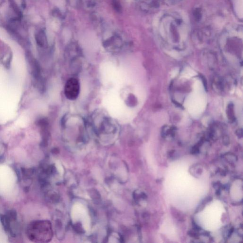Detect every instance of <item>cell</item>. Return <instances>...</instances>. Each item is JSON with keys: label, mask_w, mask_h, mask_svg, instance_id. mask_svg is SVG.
<instances>
[{"label": "cell", "mask_w": 243, "mask_h": 243, "mask_svg": "<svg viewBox=\"0 0 243 243\" xmlns=\"http://www.w3.org/2000/svg\"><path fill=\"white\" fill-rule=\"evenodd\" d=\"M113 6H114V8H115L116 11H121V6L119 2L117 1V0H115L113 2Z\"/></svg>", "instance_id": "6"}, {"label": "cell", "mask_w": 243, "mask_h": 243, "mask_svg": "<svg viewBox=\"0 0 243 243\" xmlns=\"http://www.w3.org/2000/svg\"><path fill=\"white\" fill-rule=\"evenodd\" d=\"M80 92V85L75 78H71L66 81L65 85L64 93L68 99L74 100L77 99Z\"/></svg>", "instance_id": "2"}, {"label": "cell", "mask_w": 243, "mask_h": 243, "mask_svg": "<svg viewBox=\"0 0 243 243\" xmlns=\"http://www.w3.org/2000/svg\"><path fill=\"white\" fill-rule=\"evenodd\" d=\"M81 1L83 3L86 4L89 7L93 6L94 3V0H81Z\"/></svg>", "instance_id": "7"}, {"label": "cell", "mask_w": 243, "mask_h": 243, "mask_svg": "<svg viewBox=\"0 0 243 243\" xmlns=\"http://www.w3.org/2000/svg\"><path fill=\"white\" fill-rule=\"evenodd\" d=\"M28 234L31 240L37 242H48L53 236L51 224L47 221L33 222L28 227Z\"/></svg>", "instance_id": "1"}, {"label": "cell", "mask_w": 243, "mask_h": 243, "mask_svg": "<svg viewBox=\"0 0 243 243\" xmlns=\"http://www.w3.org/2000/svg\"><path fill=\"white\" fill-rule=\"evenodd\" d=\"M121 39L117 35L112 36L108 40L106 41L105 45L107 47H110L111 46L116 47V48L120 46L121 44Z\"/></svg>", "instance_id": "5"}, {"label": "cell", "mask_w": 243, "mask_h": 243, "mask_svg": "<svg viewBox=\"0 0 243 243\" xmlns=\"http://www.w3.org/2000/svg\"><path fill=\"white\" fill-rule=\"evenodd\" d=\"M36 41L37 44L41 47L45 46L47 43L46 36L43 30L39 31L35 35Z\"/></svg>", "instance_id": "4"}, {"label": "cell", "mask_w": 243, "mask_h": 243, "mask_svg": "<svg viewBox=\"0 0 243 243\" xmlns=\"http://www.w3.org/2000/svg\"><path fill=\"white\" fill-rule=\"evenodd\" d=\"M27 58L30 65L33 77L37 80L40 81L41 76L39 64L30 53L27 54Z\"/></svg>", "instance_id": "3"}]
</instances>
